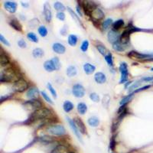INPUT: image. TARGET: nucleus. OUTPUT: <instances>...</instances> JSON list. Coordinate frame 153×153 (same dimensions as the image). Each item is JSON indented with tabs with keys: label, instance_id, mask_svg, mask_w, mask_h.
I'll use <instances>...</instances> for the list:
<instances>
[{
	"label": "nucleus",
	"instance_id": "obj_1",
	"mask_svg": "<svg viewBox=\"0 0 153 153\" xmlns=\"http://www.w3.org/2000/svg\"><path fill=\"white\" fill-rule=\"evenodd\" d=\"M20 80L19 74L15 71L14 69L8 68L6 70L1 71L0 74V81L2 83L4 82H12Z\"/></svg>",
	"mask_w": 153,
	"mask_h": 153
},
{
	"label": "nucleus",
	"instance_id": "obj_2",
	"mask_svg": "<svg viewBox=\"0 0 153 153\" xmlns=\"http://www.w3.org/2000/svg\"><path fill=\"white\" fill-rule=\"evenodd\" d=\"M52 112L47 108H40L33 112L31 115V119L32 121H38V120H46L52 117Z\"/></svg>",
	"mask_w": 153,
	"mask_h": 153
},
{
	"label": "nucleus",
	"instance_id": "obj_3",
	"mask_svg": "<svg viewBox=\"0 0 153 153\" xmlns=\"http://www.w3.org/2000/svg\"><path fill=\"white\" fill-rule=\"evenodd\" d=\"M44 68L48 72H53L54 71H58L61 68V62L58 58H53L51 60L46 61L44 64Z\"/></svg>",
	"mask_w": 153,
	"mask_h": 153
},
{
	"label": "nucleus",
	"instance_id": "obj_4",
	"mask_svg": "<svg viewBox=\"0 0 153 153\" xmlns=\"http://www.w3.org/2000/svg\"><path fill=\"white\" fill-rule=\"evenodd\" d=\"M46 131L54 136H61L66 134L65 128L62 125H48L46 128Z\"/></svg>",
	"mask_w": 153,
	"mask_h": 153
},
{
	"label": "nucleus",
	"instance_id": "obj_5",
	"mask_svg": "<svg viewBox=\"0 0 153 153\" xmlns=\"http://www.w3.org/2000/svg\"><path fill=\"white\" fill-rule=\"evenodd\" d=\"M23 107L28 111H35L42 107L41 103L37 100H30L23 103Z\"/></svg>",
	"mask_w": 153,
	"mask_h": 153
},
{
	"label": "nucleus",
	"instance_id": "obj_6",
	"mask_svg": "<svg viewBox=\"0 0 153 153\" xmlns=\"http://www.w3.org/2000/svg\"><path fill=\"white\" fill-rule=\"evenodd\" d=\"M135 31H138V29L136 28V27H128V28L125 30L123 34H121L120 36V39H119V41L121 42L122 44H127L128 42L129 41V38H130V34L131 33H132Z\"/></svg>",
	"mask_w": 153,
	"mask_h": 153
},
{
	"label": "nucleus",
	"instance_id": "obj_7",
	"mask_svg": "<svg viewBox=\"0 0 153 153\" xmlns=\"http://www.w3.org/2000/svg\"><path fill=\"white\" fill-rule=\"evenodd\" d=\"M119 71L121 74V77H120V80L119 83H123L127 80L128 79V75H129V71H128V66L126 62H123L120 64L119 66Z\"/></svg>",
	"mask_w": 153,
	"mask_h": 153
},
{
	"label": "nucleus",
	"instance_id": "obj_8",
	"mask_svg": "<svg viewBox=\"0 0 153 153\" xmlns=\"http://www.w3.org/2000/svg\"><path fill=\"white\" fill-rule=\"evenodd\" d=\"M28 87V84L26 80H23V79H20V80H17L16 82L14 83L13 90L16 91V92L21 93L26 90Z\"/></svg>",
	"mask_w": 153,
	"mask_h": 153
},
{
	"label": "nucleus",
	"instance_id": "obj_9",
	"mask_svg": "<svg viewBox=\"0 0 153 153\" xmlns=\"http://www.w3.org/2000/svg\"><path fill=\"white\" fill-rule=\"evenodd\" d=\"M72 93L74 96L77 98H82L85 95V89L81 84H75L72 88Z\"/></svg>",
	"mask_w": 153,
	"mask_h": 153
},
{
	"label": "nucleus",
	"instance_id": "obj_10",
	"mask_svg": "<svg viewBox=\"0 0 153 153\" xmlns=\"http://www.w3.org/2000/svg\"><path fill=\"white\" fill-rule=\"evenodd\" d=\"M83 8L84 9L86 14L90 16L91 12L97 9V5L91 1H84L83 3Z\"/></svg>",
	"mask_w": 153,
	"mask_h": 153
},
{
	"label": "nucleus",
	"instance_id": "obj_11",
	"mask_svg": "<svg viewBox=\"0 0 153 153\" xmlns=\"http://www.w3.org/2000/svg\"><path fill=\"white\" fill-rule=\"evenodd\" d=\"M120 34L118 33V32H117L116 30L112 29L110 30L107 34V38H108V41L112 43L113 44L117 43L118 41H119V39H120Z\"/></svg>",
	"mask_w": 153,
	"mask_h": 153
},
{
	"label": "nucleus",
	"instance_id": "obj_12",
	"mask_svg": "<svg viewBox=\"0 0 153 153\" xmlns=\"http://www.w3.org/2000/svg\"><path fill=\"white\" fill-rule=\"evenodd\" d=\"M67 120H68V124L70 125V127L71 128V129L73 130V132L75 134V136L77 137L78 140L81 142V143H83V142L82 140V137L80 136V132L78 130L77 127H76L75 123H74V121L73 119H71V118H69V117H67Z\"/></svg>",
	"mask_w": 153,
	"mask_h": 153
},
{
	"label": "nucleus",
	"instance_id": "obj_13",
	"mask_svg": "<svg viewBox=\"0 0 153 153\" xmlns=\"http://www.w3.org/2000/svg\"><path fill=\"white\" fill-rule=\"evenodd\" d=\"M129 58L133 59H144L148 58H152L153 56V54H142L137 51H132L127 54Z\"/></svg>",
	"mask_w": 153,
	"mask_h": 153
},
{
	"label": "nucleus",
	"instance_id": "obj_14",
	"mask_svg": "<svg viewBox=\"0 0 153 153\" xmlns=\"http://www.w3.org/2000/svg\"><path fill=\"white\" fill-rule=\"evenodd\" d=\"M4 8L10 13H15L17 9V3L12 1H5L4 3Z\"/></svg>",
	"mask_w": 153,
	"mask_h": 153
},
{
	"label": "nucleus",
	"instance_id": "obj_15",
	"mask_svg": "<svg viewBox=\"0 0 153 153\" xmlns=\"http://www.w3.org/2000/svg\"><path fill=\"white\" fill-rule=\"evenodd\" d=\"M90 16L94 21H100V20L103 19V17H104V13L100 9L97 8L96 9H94L91 12Z\"/></svg>",
	"mask_w": 153,
	"mask_h": 153
},
{
	"label": "nucleus",
	"instance_id": "obj_16",
	"mask_svg": "<svg viewBox=\"0 0 153 153\" xmlns=\"http://www.w3.org/2000/svg\"><path fill=\"white\" fill-rule=\"evenodd\" d=\"M39 90L36 87H32L28 89L26 93V97L31 100H36V98L38 97Z\"/></svg>",
	"mask_w": 153,
	"mask_h": 153
},
{
	"label": "nucleus",
	"instance_id": "obj_17",
	"mask_svg": "<svg viewBox=\"0 0 153 153\" xmlns=\"http://www.w3.org/2000/svg\"><path fill=\"white\" fill-rule=\"evenodd\" d=\"M44 15L47 22H51L52 19V12H51L50 5L47 3L44 5Z\"/></svg>",
	"mask_w": 153,
	"mask_h": 153
},
{
	"label": "nucleus",
	"instance_id": "obj_18",
	"mask_svg": "<svg viewBox=\"0 0 153 153\" xmlns=\"http://www.w3.org/2000/svg\"><path fill=\"white\" fill-rule=\"evenodd\" d=\"M74 123H75L76 127H77L78 130L80 132L81 134H85L86 133V127L84 123H83V121L80 119L77 118V117H76L74 119Z\"/></svg>",
	"mask_w": 153,
	"mask_h": 153
},
{
	"label": "nucleus",
	"instance_id": "obj_19",
	"mask_svg": "<svg viewBox=\"0 0 153 153\" xmlns=\"http://www.w3.org/2000/svg\"><path fill=\"white\" fill-rule=\"evenodd\" d=\"M52 49L53 51L55 52V53L58 54H64V52L66 51L65 47L64 46L63 44H61V43H54L53 45H52Z\"/></svg>",
	"mask_w": 153,
	"mask_h": 153
},
{
	"label": "nucleus",
	"instance_id": "obj_20",
	"mask_svg": "<svg viewBox=\"0 0 153 153\" xmlns=\"http://www.w3.org/2000/svg\"><path fill=\"white\" fill-rule=\"evenodd\" d=\"M94 80L97 83L103 84V83H104L107 81V77L102 72H97V73L95 74Z\"/></svg>",
	"mask_w": 153,
	"mask_h": 153
},
{
	"label": "nucleus",
	"instance_id": "obj_21",
	"mask_svg": "<svg viewBox=\"0 0 153 153\" xmlns=\"http://www.w3.org/2000/svg\"><path fill=\"white\" fill-rule=\"evenodd\" d=\"M51 153H70L68 148L64 145H59L54 148Z\"/></svg>",
	"mask_w": 153,
	"mask_h": 153
},
{
	"label": "nucleus",
	"instance_id": "obj_22",
	"mask_svg": "<svg viewBox=\"0 0 153 153\" xmlns=\"http://www.w3.org/2000/svg\"><path fill=\"white\" fill-rule=\"evenodd\" d=\"M96 70L94 65L90 63H85L83 64V71L87 74H92Z\"/></svg>",
	"mask_w": 153,
	"mask_h": 153
},
{
	"label": "nucleus",
	"instance_id": "obj_23",
	"mask_svg": "<svg viewBox=\"0 0 153 153\" xmlns=\"http://www.w3.org/2000/svg\"><path fill=\"white\" fill-rule=\"evenodd\" d=\"M77 73V68H76L75 66H69L68 68H67V70H66V74L68 75V77H72L74 76H75Z\"/></svg>",
	"mask_w": 153,
	"mask_h": 153
},
{
	"label": "nucleus",
	"instance_id": "obj_24",
	"mask_svg": "<svg viewBox=\"0 0 153 153\" xmlns=\"http://www.w3.org/2000/svg\"><path fill=\"white\" fill-rule=\"evenodd\" d=\"M9 63V57L4 54V52H1V54H0V64H1V66L2 67H4V66H6Z\"/></svg>",
	"mask_w": 153,
	"mask_h": 153
},
{
	"label": "nucleus",
	"instance_id": "obj_25",
	"mask_svg": "<svg viewBox=\"0 0 153 153\" xmlns=\"http://www.w3.org/2000/svg\"><path fill=\"white\" fill-rule=\"evenodd\" d=\"M77 111L80 115H84L87 111V106L84 103H79L77 104Z\"/></svg>",
	"mask_w": 153,
	"mask_h": 153
},
{
	"label": "nucleus",
	"instance_id": "obj_26",
	"mask_svg": "<svg viewBox=\"0 0 153 153\" xmlns=\"http://www.w3.org/2000/svg\"><path fill=\"white\" fill-rule=\"evenodd\" d=\"M78 41V38L77 35L75 34H70L69 36H68V42L69 45H71L72 47H74L77 44Z\"/></svg>",
	"mask_w": 153,
	"mask_h": 153
},
{
	"label": "nucleus",
	"instance_id": "obj_27",
	"mask_svg": "<svg viewBox=\"0 0 153 153\" xmlns=\"http://www.w3.org/2000/svg\"><path fill=\"white\" fill-rule=\"evenodd\" d=\"M87 123L90 127H97L100 124V119H98L97 117H92L88 119Z\"/></svg>",
	"mask_w": 153,
	"mask_h": 153
},
{
	"label": "nucleus",
	"instance_id": "obj_28",
	"mask_svg": "<svg viewBox=\"0 0 153 153\" xmlns=\"http://www.w3.org/2000/svg\"><path fill=\"white\" fill-rule=\"evenodd\" d=\"M63 109L64 110V112L66 113L71 112V110L74 109V104L71 102V101L66 100V101H64V103Z\"/></svg>",
	"mask_w": 153,
	"mask_h": 153
},
{
	"label": "nucleus",
	"instance_id": "obj_29",
	"mask_svg": "<svg viewBox=\"0 0 153 153\" xmlns=\"http://www.w3.org/2000/svg\"><path fill=\"white\" fill-rule=\"evenodd\" d=\"M9 24H10V25H11V26L14 28V29L17 30V31H19V32L20 31H22V27L19 22H18L17 19H14L11 20L9 22Z\"/></svg>",
	"mask_w": 153,
	"mask_h": 153
},
{
	"label": "nucleus",
	"instance_id": "obj_30",
	"mask_svg": "<svg viewBox=\"0 0 153 153\" xmlns=\"http://www.w3.org/2000/svg\"><path fill=\"white\" fill-rule=\"evenodd\" d=\"M113 48L114 49L115 51H125V49L127 48V44H122L120 41H118L117 43L113 44Z\"/></svg>",
	"mask_w": 153,
	"mask_h": 153
},
{
	"label": "nucleus",
	"instance_id": "obj_31",
	"mask_svg": "<svg viewBox=\"0 0 153 153\" xmlns=\"http://www.w3.org/2000/svg\"><path fill=\"white\" fill-rule=\"evenodd\" d=\"M32 55L34 56V58H41V57L44 55V51L41 48H34L32 51Z\"/></svg>",
	"mask_w": 153,
	"mask_h": 153
},
{
	"label": "nucleus",
	"instance_id": "obj_32",
	"mask_svg": "<svg viewBox=\"0 0 153 153\" xmlns=\"http://www.w3.org/2000/svg\"><path fill=\"white\" fill-rule=\"evenodd\" d=\"M38 140L40 142H44V143H51V142H54V138L53 137H51V136L44 135V136L39 137Z\"/></svg>",
	"mask_w": 153,
	"mask_h": 153
},
{
	"label": "nucleus",
	"instance_id": "obj_33",
	"mask_svg": "<svg viewBox=\"0 0 153 153\" xmlns=\"http://www.w3.org/2000/svg\"><path fill=\"white\" fill-rule=\"evenodd\" d=\"M27 38H28V39L29 41H32L34 43H38V37H37V35L34 34V32H28L27 34Z\"/></svg>",
	"mask_w": 153,
	"mask_h": 153
},
{
	"label": "nucleus",
	"instance_id": "obj_34",
	"mask_svg": "<svg viewBox=\"0 0 153 153\" xmlns=\"http://www.w3.org/2000/svg\"><path fill=\"white\" fill-rule=\"evenodd\" d=\"M38 32L41 37H45L48 35V29L44 25H41V26L39 27L38 28Z\"/></svg>",
	"mask_w": 153,
	"mask_h": 153
},
{
	"label": "nucleus",
	"instance_id": "obj_35",
	"mask_svg": "<svg viewBox=\"0 0 153 153\" xmlns=\"http://www.w3.org/2000/svg\"><path fill=\"white\" fill-rule=\"evenodd\" d=\"M123 25H124V21L123 19L117 20V21H116V22L113 24V29L114 30L119 29V28H121Z\"/></svg>",
	"mask_w": 153,
	"mask_h": 153
},
{
	"label": "nucleus",
	"instance_id": "obj_36",
	"mask_svg": "<svg viewBox=\"0 0 153 153\" xmlns=\"http://www.w3.org/2000/svg\"><path fill=\"white\" fill-rule=\"evenodd\" d=\"M54 7L57 11H59V12H63V11L65 10V6L60 2H55L54 3Z\"/></svg>",
	"mask_w": 153,
	"mask_h": 153
},
{
	"label": "nucleus",
	"instance_id": "obj_37",
	"mask_svg": "<svg viewBox=\"0 0 153 153\" xmlns=\"http://www.w3.org/2000/svg\"><path fill=\"white\" fill-rule=\"evenodd\" d=\"M112 24H113V19H107L105 20L104 22H103V24H102V28H103V29L104 30H107L108 29V28H109L110 25Z\"/></svg>",
	"mask_w": 153,
	"mask_h": 153
},
{
	"label": "nucleus",
	"instance_id": "obj_38",
	"mask_svg": "<svg viewBox=\"0 0 153 153\" xmlns=\"http://www.w3.org/2000/svg\"><path fill=\"white\" fill-rule=\"evenodd\" d=\"M104 58L107 63L108 64V65L110 66V67H113V59L112 54L110 53H108L106 56H104Z\"/></svg>",
	"mask_w": 153,
	"mask_h": 153
},
{
	"label": "nucleus",
	"instance_id": "obj_39",
	"mask_svg": "<svg viewBox=\"0 0 153 153\" xmlns=\"http://www.w3.org/2000/svg\"><path fill=\"white\" fill-rule=\"evenodd\" d=\"M97 50H98V51H99V52H100L102 55L106 56V55L107 54V48H106L103 45H102V44H98V45H97Z\"/></svg>",
	"mask_w": 153,
	"mask_h": 153
},
{
	"label": "nucleus",
	"instance_id": "obj_40",
	"mask_svg": "<svg viewBox=\"0 0 153 153\" xmlns=\"http://www.w3.org/2000/svg\"><path fill=\"white\" fill-rule=\"evenodd\" d=\"M68 12H70V14H71V16H72V18H73V19H75L76 22H77V23H79V24H80V25H81V26H83L82 23H81V22H80V20H79V19H78L77 15H76L75 13H74V12L73 10H71V8H69V7H68Z\"/></svg>",
	"mask_w": 153,
	"mask_h": 153
},
{
	"label": "nucleus",
	"instance_id": "obj_41",
	"mask_svg": "<svg viewBox=\"0 0 153 153\" xmlns=\"http://www.w3.org/2000/svg\"><path fill=\"white\" fill-rule=\"evenodd\" d=\"M133 93H131V94L128 95V96H127L126 97H124L123 99L121 100V102H120V104L122 105V106H123V105H126L128 102H129L130 101V100L132 99V97H133Z\"/></svg>",
	"mask_w": 153,
	"mask_h": 153
},
{
	"label": "nucleus",
	"instance_id": "obj_42",
	"mask_svg": "<svg viewBox=\"0 0 153 153\" xmlns=\"http://www.w3.org/2000/svg\"><path fill=\"white\" fill-rule=\"evenodd\" d=\"M88 48H89V41L87 40H85V41H83L82 44H81V46H80V50L83 52H86L88 50Z\"/></svg>",
	"mask_w": 153,
	"mask_h": 153
},
{
	"label": "nucleus",
	"instance_id": "obj_43",
	"mask_svg": "<svg viewBox=\"0 0 153 153\" xmlns=\"http://www.w3.org/2000/svg\"><path fill=\"white\" fill-rule=\"evenodd\" d=\"M90 100L93 101L95 103H98L100 102V96L96 93H92L90 94Z\"/></svg>",
	"mask_w": 153,
	"mask_h": 153
},
{
	"label": "nucleus",
	"instance_id": "obj_44",
	"mask_svg": "<svg viewBox=\"0 0 153 153\" xmlns=\"http://www.w3.org/2000/svg\"><path fill=\"white\" fill-rule=\"evenodd\" d=\"M109 101H110V97H109L108 94H106L103 98V107L107 108L109 104Z\"/></svg>",
	"mask_w": 153,
	"mask_h": 153
},
{
	"label": "nucleus",
	"instance_id": "obj_45",
	"mask_svg": "<svg viewBox=\"0 0 153 153\" xmlns=\"http://www.w3.org/2000/svg\"><path fill=\"white\" fill-rule=\"evenodd\" d=\"M47 87H48V88L49 91L51 92L52 96H53L54 97H55V98H56V97H58V95H57V92H56V90H55V89L53 87V86L51 85V83H48L47 84Z\"/></svg>",
	"mask_w": 153,
	"mask_h": 153
},
{
	"label": "nucleus",
	"instance_id": "obj_46",
	"mask_svg": "<svg viewBox=\"0 0 153 153\" xmlns=\"http://www.w3.org/2000/svg\"><path fill=\"white\" fill-rule=\"evenodd\" d=\"M41 94L42 95V97H44V99L46 100L47 102L49 103H51V104H54V102L52 101V100H51V98H50V97H49L48 95L46 93L44 92V91H41Z\"/></svg>",
	"mask_w": 153,
	"mask_h": 153
},
{
	"label": "nucleus",
	"instance_id": "obj_47",
	"mask_svg": "<svg viewBox=\"0 0 153 153\" xmlns=\"http://www.w3.org/2000/svg\"><path fill=\"white\" fill-rule=\"evenodd\" d=\"M56 17L57 19L60 20V21H64V19H65V14H64L63 12H58V13L57 14Z\"/></svg>",
	"mask_w": 153,
	"mask_h": 153
},
{
	"label": "nucleus",
	"instance_id": "obj_48",
	"mask_svg": "<svg viewBox=\"0 0 153 153\" xmlns=\"http://www.w3.org/2000/svg\"><path fill=\"white\" fill-rule=\"evenodd\" d=\"M18 45L21 48H25L27 47L26 42L23 40V39H20L19 41H18Z\"/></svg>",
	"mask_w": 153,
	"mask_h": 153
},
{
	"label": "nucleus",
	"instance_id": "obj_49",
	"mask_svg": "<svg viewBox=\"0 0 153 153\" xmlns=\"http://www.w3.org/2000/svg\"><path fill=\"white\" fill-rule=\"evenodd\" d=\"M0 41H1L2 43L5 44L6 46H10V43L5 38H4V36H3V34H0Z\"/></svg>",
	"mask_w": 153,
	"mask_h": 153
},
{
	"label": "nucleus",
	"instance_id": "obj_50",
	"mask_svg": "<svg viewBox=\"0 0 153 153\" xmlns=\"http://www.w3.org/2000/svg\"><path fill=\"white\" fill-rule=\"evenodd\" d=\"M150 87H151L150 85H146V86H144V87H142L138 88V89H137V90H135V91H134V93H135L140 92V91H142V90H146V89H148V88Z\"/></svg>",
	"mask_w": 153,
	"mask_h": 153
},
{
	"label": "nucleus",
	"instance_id": "obj_51",
	"mask_svg": "<svg viewBox=\"0 0 153 153\" xmlns=\"http://www.w3.org/2000/svg\"><path fill=\"white\" fill-rule=\"evenodd\" d=\"M139 83H140L138 81V82H136V83H134L133 85H132L131 87H130V88H129V92H131V91H132L134 89H136V88L138 87V86L139 85Z\"/></svg>",
	"mask_w": 153,
	"mask_h": 153
},
{
	"label": "nucleus",
	"instance_id": "obj_52",
	"mask_svg": "<svg viewBox=\"0 0 153 153\" xmlns=\"http://www.w3.org/2000/svg\"><path fill=\"white\" fill-rule=\"evenodd\" d=\"M142 80H144V81H152V80H153V77H146L142 78Z\"/></svg>",
	"mask_w": 153,
	"mask_h": 153
},
{
	"label": "nucleus",
	"instance_id": "obj_53",
	"mask_svg": "<svg viewBox=\"0 0 153 153\" xmlns=\"http://www.w3.org/2000/svg\"><path fill=\"white\" fill-rule=\"evenodd\" d=\"M77 12L79 16H82V12H81V11H80V7H79V5L77 6Z\"/></svg>",
	"mask_w": 153,
	"mask_h": 153
},
{
	"label": "nucleus",
	"instance_id": "obj_54",
	"mask_svg": "<svg viewBox=\"0 0 153 153\" xmlns=\"http://www.w3.org/2000/svg\"><path fill=\"white\" fill-rule=\"evenodd\" d=\"M22 6H25V7H28V4H24V3H22Z\"/></svg>",
	"mask_w": 153,
	"mask_h": 153
},
{
	"label": "nucleus",
	"instance_id": "obj_55",
	"mask_svg": "<svg viewBox=\"0 0 153 153\" xmlns=\"http://www.w3.org/2000/svg\"><path fill=\"white\" fill-rule=\"evenodd\" d=\"M151 71H153V68H151Z\"/></svg>",
	"mask_w": 153,
	"mask_h": 153
},
{
	"label": "nucleus",
	"instance_id": "obj_56",
	"mask_svg": "<svg viewBox=\"0 0 153 153\" xmlns=\"http://www.w3.org/2000/svg\"><path fill=\"white\" fill-rule=\"evenodd\" d=\"M70 153H74V152H70Z\"/></svg>",
	"mask_w": 153,
	"mask_h": 153
},
{
	"label": "nucleus",
	"instance_id": "obj_57",
	"mask_svg": "<svg viewBox=\"0 0 153 153\" xmlns=\"http://www.w3.org/2000/svg\"></svg>",
	"mask_w": 153,
	"mask_h": 153
}]
</instances>
